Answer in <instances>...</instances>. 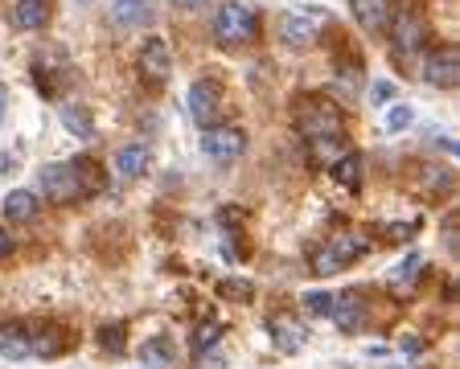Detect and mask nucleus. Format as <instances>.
<instances>
[{
  "instance_id": "1",
  "label": "nucleus",
  "mask_w": 460,
  "mask_h": 369,
  "mask_svg": "<svg viewBox=\"0 0 460 369\" xmlns=\"http://www.w3.org/2000/svg\"><path fill=\"white\" fill-rule=\"evenodd\" d=\"M296 132L305 136L308 144L341 140V111H337L329 99H321V95L300 99V107H296Z\"/></svg>"
},
{
  "instance_id": "2",
  "label": "nucleus",
  "mask_w": 460,
  "mask_h": 369,
  "mask_svg": "<svg viewBox=\"0 0 460 369\" xmlns=\"http://www.w3.org/2000/svg\"><path fill=\"white\" fill-rule=\"evenodd\" d=\"M210 33L218 46H251V41L259 38V13L239 4V0H226V4L214 13Z\"/></svg>"
},
{
  "instance_id": "3",
  "label": "nucleus",
  "mask_w": 460,
  "mask_h": 369,
  "mask_svg": "<svg viewBox=\"0 0 460 369\" xmlns=\"http://www.w3.org/2000/svg\"><path fill=\"white\" fill-rule=\"evenodd\" d=\"M38 185L54 206H75L91 193V185L83 180V161H70V164H46L38 172Z\"/></svg>"
},
{
  "instance_id": "4",
  "label": "nucleus",
  "mask_w": 460,
  "mask_h": 369,
  "mask_svg": "<svg viewBox=\"0 0 460 369\" xmlns=\"http://www.w3.org/2000/svg\"><path fill=\"white\" fill-rule=\"evenodd\" d=\"M325 25H329V13L313 9V4L288 9L284 17H279V38H284V46H292V49H308L321 41V29Z\"/></svg>"
},
{
  "instance_id": "5",
  "label": "nucleus",
  "mask_w": 460,
  "mask_h": 369,
  "mask_svg": "<svg viewBox=\"0 0 460 369\" xmlns=\"http://www.w3.org/2000/svg\"><path fill=\"white\" fill-rule=\"evenodd\" d=\"M362 255H366V242L358 234H333V238H325V246L313 255V271L316 275H337L349 263H358Z\"/></svg>"
},
{
  "instance_id": "6",
  "label": "nucleus",
  "mask_w": 460,
  "mask_h": 369,
  "mask_svg": "<svg viewBox=\"0 0 460 369\" xmlns=\"http://www.w3.org/2000/svg\"><path fill=\"white\" fill-rule=\"evenodd\" d=\"M136 70H140V78L148 86H164L172 75V49L164 38H148L140 46V54H136Z\"/></svg>"
},
{
  "instance_id": "7",
  "label": "nucleus",
  "mask_w": 460,
  "mask_h": 369,
  "mask_svg": "<svg viewBox=\"0 0 460 369\" xmlns=\"http://www.w3.org/2000/svg\"><path fill=\"white\" fill-rule=\"evenodd\" d=\"M243 148H247V132H243V127H222V123H214V127L201 132V152L218 164L239 161Z\"/></svg>"
},
{
  "instance_id": "8",
  "label": "nucleus",
  "mask_w": 460,
  "mask_h": 369,
  "mask_svg": "<svg viewBox=\"0 0 460 369\" xmlns=\"http://www.w3.org/2000/svg\"><path fill=\"white\" fill-rule=\"evenodd\" d=\"M423 38H428V25H423V17H415V13H394L391 21V49L394 57H415L423 49Z\"/></svg>"
},
{
  "instance_id": "9",
  "label": "nucleus",
  "mask_w": 460,
  "mask_h": 369,
  "mask_svg": "<svg viewBox=\"0 0 460 369\" xmlns=\"http://www.w3.org/2000/svg\"><path fill=\"white\" fill-rule=\"evenodd\" d=\"M190 115L198 127H214L222 115V86L214 78H198L190 86Z\"/></svg>"
},
{
  "instance_id": "10",
  "label": "nucleus",
  "mask_w": 460,
  "mask_h": 369,
  "mask_svg": "<svg viewBox=\"0 0 460 369\" xmlns=\"http://www.w3.org/2000/svg\"><path fill=\"white\" fill-rule=\"evenodd\" d=\"M460 78V54L452 46H436L423 57V83L431 86H456Z\"/></svg>"
},
{
  "instance_id": "11",
  "label": "nucleus",
  "mask_w": 460,
  "mask_h": 369,
  "mask_svg": "<svg viewBox=\"0 0 460 369\" xmlns=\"http://www.w3.org/2000/svg\"><path fill=\"white\" fill-rule=\"evenodd\" d=\"M268 332H271V341H276L279 353H300L308 345V329L296 321L292 312H276L268 316Z\"/></svg>"
},
{
  "instance_id": "12",
  "label": "nucleus",
  "mask_w": 460,
  "mask_h": 369,
  "mask_svg": "<svg viewBox=\"0 0 460 369\" xmlns=\"http://www.w3.org/2000/svg\"><path fill=\"white\" fill-rule=\"evenodd\" d=\"M349 13L366 33H386L394 21V0H349Z\"/></svg>"
},
{
  "instance_id": "13",
  "label": "nucleus",
  "mask_w": 460,
  "mask_h": 369,
  "mask_svg": "<svg viewBox=\"0 0 460 369\" xmlns=\"http://www.w3.org/2000/svg\"><path fill=\"white\" fill-rule=\"evenodd\" d=\"M29 345H33V329L25 321H0V357L21 361L29 357Z\"/></svg>"
},
{
  "instance_id": "14",
  "label": "nucleus",
  "mask_w": 460,
  "mask_h": 369,
  "mask_svg": "<svg viewBox=\"0 0 460 369\" xmlns=\"http://www.w3.org/2000/svg\"><path fill=\"white\" fill-rule=\"evenodd\" d=\"M329 316L337 321L341 332H358L366 324V300L358 292H341V295H333V312Z\"/></svg>"
},
{
  "instance_id": "15",
  "label": "nucleus",
  "mask_w": 460,
  "mask_h": 369,
  "mask_svg": "<svg viewBox=\"0 0 460 369\" xmlns=\"http://www.w3.org/2000/svg\"><path fill=\"white\" fill-rule=\"evenodd\" d=\"M54 21V0H17V9H13V25L17 29H29V33H38Z\"/></svg>"
},
{
  "instance_id": "16",
  "label": "nucleus",
  "mask_w": 460,
  "mask_h": 369,
  "mask_svg": "<svg viewBox=\"0 0 460 369\" xmlns=\"http://www.w3.org/2000/svg\"><path fill=\"white\" fill-rule=\"evenodd\" d=\"M148 164H153L148 144H124V148L115 152V172H119V177H144Z\"/></svg>"
},
{
  "instance_id": "17",
  "label": "nucleus",
  "mask_w": 460,
  "mask_h": 369,
  "mask_svg": "<svg viewBox=\"0 0 460 369\" xmlns=\"http://www.w3.org/2000/svg\"><path fill=\"white\" fill-rule=\"evenodd\" d=\"M58 111H62V127H66L70 136H78V140H95V115H91V107L62 103Z\"/></svg>"
},
{
  "instance_id": "18",
  "label": "nucleus",
  "mask_w": 460,
  "mask_h": 369,
  "mask_svg": "<svg viewBox=\"0 0 460 369\" xmlns=\"http://www.w3.org/2000/svg\"><path fill=\"white\" fill-rule=\"evenodd\" d=\"M4 218L9 222H33L38 218V193L13 189L9 198H4Z\"/></svg>"
},
{
  "instance_id": "19",
  "label": "nucleus",
  "mask_w": 460,
  "mask_h": 369,
  "mask_svg": "<svg viewBox=\"0 0 460 369\" xmlns=\"http://www.w3.org/2000/svg\"><path fill=\"white\" fill-rule=\"evenodd\" d=\"M333 180L341 185V189H349V193L362 189V156H358V152H345L341 161L333 164Z\"/></svg>"
},
{
  "instance_id": "20",
  "label": "nucleus",
  "mask_w": 460,
  "mask_h": 369,
  "mask_svg": "<svg viewBox=\"0 0 460 369\" xmlns=\"http://www.w3.org/2000/svg\"><path fill=\"white\" fill-rule=\"evenodd\" d=\"M140 361H144V369H169L172 365V345L164 341V337H156V341H148L140 349Z\"/></svg>"
},
{
  "instance_id": "21",
  "label": "nucleus",
  "mask_w": 460,
  "mask_h": 369,
  "mask_svg": "<svg viewBox=\"0 0 460 369\" xmlns=\"http://www.w3.org/2000/svg\"><path fill=\"white\" fill-rule=\"evenodd\" d=\"M66 349V341H62V332L49 324V329H41L38 337H33V345H29V353L33 357H58V353Z\"/></svg>"
},
{
  "instance_id": "22",
  "label": "nucleus",
  "mask_w": 460,
  "mask_h": 369,
  "mask_svg": "<svg viewBox=\"0 0 460 369\" xmlns=\"http://www.w3.org/2000/svg\"><path fill=\"white\" fill-rule=\"evenodd\" d=\"M452 189V172L440 169V164H431V169H423L420 177V193H431V198H440V193Z\"/></svg>"
},
{
  "instance_id": "23",
  "label": "nucleus",
  "mask_w": 460,
  "mask_h": 369,
  "mask_svg": "<svg viewBox=\"0 0 460 369\" xmlns=\"http://www.w3.org/2000/svg\"><path fill=\"white\" fill-rule=\"evenodd\" d=\"M124 332H128V324H103V329H99V349L103 353H111V357H119V353L128 349V341H124Z\"/></svg>"
},
{
  "instance_id": "24",
  "label": "nucleus",
  "mask_w": 460,
  "mask_h": 369,
  "mask_svg": "<svg viewBox=\"0 0 460 369\" xmlns=\"http://www.w3.org/2000/svg\"><path fill=\"white\" fill-rule=\"evenodd\" d=\"M115 17L128 21V25H136V21L153 17V9H148V0H115Z\"/></svg>"
},
{
  "instance_id": "25",
  "label": "nucleus",
  "mask_w": 460,
  "mask_h": 369,
  "mask_svg": "<svg viewBox=\"0 0 460 369\" xmlns=\"http://www.w3.org/2000/svg\"><path fill=\"white\" fill-rule=\"evenodd\" d=\"M218 295H222V300H234V303H251V300H255V287H251L247 279H222Z\"/></svg>"
},
{
  "instance_id": "26",
  "label": "nucleus",
  "mask_w": 460,
  "mask_h": 369,
  "mask_svg": "<svg viewBox=\"0 0 460 369\" xmlns=\"http://www.w3.org/2000/svg\"><path fill=\"white\" fill-rule=\"evenodd\" d=\"M222 324L218 321H206L198 332H193V353H206V349H218V337H222Z\"/></svg>"
},
{
  "instance_id": "27",
  "label": "nucleus",
  "mask_w": 460,
  "mask_h": 369,
  "mask_svg": "<svg viewBox=\"0 0 460 369\" xmlns=\"http://www.w3.org/2000/svg\"><path fill=\"white\" fill-rule=\"evenodd\" d=\"M305 308L313 316H329L333 312V292H305Z\"/></svg>"
},
{
  "instance_id": "28",
  "label": "nucleus",
  "mask_w": 460,
  "mask_h": 369,
  "mask_svg": "<svg viewBox=\"0 0 460 369\" xmlns=\"http://www.w3.org/2000/svg\"><path fill=\"white\" fill-rule=\"evenodd\" d=\"M411 119H415V111L411 107H391V111H386V127H391V132H402V127H411Z\"/></svg>"
},
{
  "instance_id": "29",
  "label": "nucleus",
  "mask_w": 460,
  "mask_h": 369,
  "mask_svg": "<svg viewBox=\"0 0 460 369\" xmlns=\"http://www.w3.org/2000/svg\"><path fill=\"white\" fill-rule=\"evenodd\" d=\"M193 369H226V357L218 349H206V353H198V365Z\"/></svg>"
},
{
  "instance_id": "30",
  "label": "nucleus",
  "mask_w": 460,
  "mask_h": 369,
  "mask_svg": "<svg viewBox=\"0 0 460 369\" xmlns=\"http://www.w3.org/2000/svg\"><path fill=\"white\" fill-rule=\"evenodd\" d=\"M420 267H423V259H420V255H411V259H407V263L399 267V279H411V275L420 271Z\"/></svg>"
},
{
  "instance_id": "31",
  "label": "nucleus",
  "mask_w": 460,
  "mask_h": 369,
  "mask_svg": "<svg viewBox=\"0 0 460 369\" xmlns=\"http://www.w3.org/2000/svg\"><path fill=\"white\" fill-rule=\"evenodd\" d=\"M374 99H378V103L394 99V83H378V86H374Z\"/></svg>"
},
{
  "instance_id": "32",
  "label": "nucleus",
  "mask_w": 460,
  "mask_h": 369,
  "mask_svg": "<svg viewBox=\"0 0 460 369\" xmlns=\"http://www.w3.org/2000/svg\"><path fill=\"white\" fill-rule=\"evenodd\" d=\"M9 250H13V234H9V230H4V226H0V259L9 255Z\"/></svg>"
},
{
  "instance_id": "33",
  "label": "nucleus",
  "mask_w": 460,
  "mask_h": 369,
  "mask_svg": "<svg viewBox=\"0 0 460 369\" xmlns=\"http://www.w3.org/2000/svg\"><path fill=\"white\" fill-rule=\"evenodd\" d=\"M172 4H177V9H185V13H193V9H201L206 0H172Z\"/></svg>"
},
{
  "instance_id": "34",
  "label": "nucleus",
  "mask_w": 460,
  "mask_h": 369,
  "mask_svg": "<svg viewBox=\"0 0 460 369\" xmlns=\"http://www.w3.org/2000/svg\"><path fill=\"white\" fill-rule=\"evenodd\" d=\"M4 111H9V86L0 83V119H4Z\"/></svg>"
}]
</instances>
